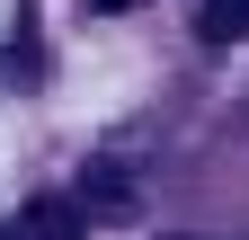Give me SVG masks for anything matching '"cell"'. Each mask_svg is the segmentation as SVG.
<instances>
[{
  "label": "cell",
  "instance_id": "3",
  "mask_svg": "<svg viewBox=\"0 0 249 240\" xmlns=\"http://www.w3.org/2000/svg\"><path fill=\"white\" fill-rule=\"evenodd\" d=\"M27 223H36V240H80V205H27Z\"/></svg>",
  "mask_w": 249,
  "mask_h": 240
},
{
  "label": "cell",
  "instance_id": "2",
  "mask_svg": "<svg viewBox=\"0 0 249 240\" xmlns=\"http://www.w3.org/2000/svg\"><path fill=\"white\" fill-rule=\"evenodd\" d=\"M80 196H89V205H98V214H134V187H124V178H116L107 160H98V169H89V178H80Z\"/></svg>",
  "mask_w": 249,
  "mask_h": 240
},
{
  "label": "cell",
  "instance_id": "4",
  "mask_svg": "<svg viewBox=\"0 0 249 240\" xmlns=\"http://www.w3.org/2000/svg\"><path fill=\"white\" fill-rule=\"evenodd\" d=\"M0 240H36V223H27V214H9V223H0Z\"/></svg>",
  "mask_w": 249,
  "mask_h": 240
},
{
  "label": "cell",
  "instance_id": "1",
  "mask_svg": "<svg viewBox=\"0 0 249 240\" xmlns=\"http://www.w3.org/2000/svg\"><path fill=\"white\" fill-rule=\"evenodd\" d=\"M196 36L205 45H240L249 36V0H205V9H196Z\"/></svg>",
  "mask_w": 249,
  "mask_h": 240
}]
</instances>
